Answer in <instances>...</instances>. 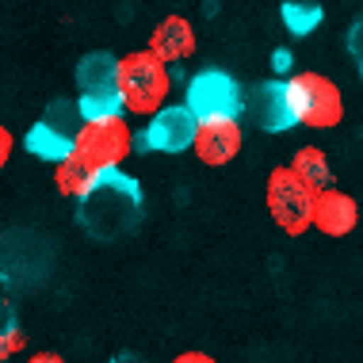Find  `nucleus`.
Instances as JSON below:
<instances>
[{
	"label": "nucleus",
	"instance_id": "obj_19",
	"mask_svg": "<svg viewBox=\"0 0 363 363\" xmlns=\"http://www.w3.org/2000/svg\"><path fill=\"white\" fill-rule=\"evenodd\" d=\"M348 54L356 57V65H359V73H363V16L348 27Z\"/></svg>",
	"mask_w": 363,
	"mask_h": 363
},
{
	"label": "nucleus",
	"instance_id": "obj_8",
	"mask_svg": "<svg viewBox=\"0 0 363 363\" xmlns=\"http://www.w3.org/2000/svg\"><path fill=\"white\" fill-rule=\"evenodd\" d=\"M241 111L249 115L252 126H260V130H268V134L298 126V115H294V104H291V88H287V81H279V77L252 84L249 96H245V104H241Z\"/></svg>",
	"mask_w": 363,
	"mask_h": 363
},
{
	"label": "nucleus",
	"instance_id": "obj_1",
	"mask_svg": "<svg viewBox=\"0 0 363 363\" xmlns=\"http://www.w3.org/2000/svg\"><path fill=\"white\" fill-rule=\"evenodd\" d=\"M138 214H142V188H138V180L119 172V164L100 169L92 188L81 195V225L92 238L130 233Z\"/></svg>",
	"mask_w": 363,
	"mask_h": 363
},
{
	"label": "nucleus",
	"instance_id": "obj_9",
	"mask_svg": "<svg viewBox=\"0 0 363 363\" xmlns=\"http://www.w3.org/2000/svg\"><path fill=\"white\" fill-rule=\"evenodd\" d=\"M195 126H199V119L191 115L188 104L157 107L150 123H145V145L157 153H184L195 142Z\"/></svg>",
	"mask_w": 363,
	"mask_h": 363
},
{
	"label": "nucleus",
	"instance_id": "obj_2",
	"mask_svg": "<svg viewBox=\"0 0 363 363\" xmlns=\"http://www.w3.org/2000/svg\"><path fill=\"white\" fill-rule=\"evenodd\" d=\"M115 81H119V100L126 111L150 119L157 107H164V100L172 92V65L161 62L153 50H134L119 57Z\"/></svg>",
	"mask_w": 363,
	"mask_h": 363
},
{
	"label": "nucleus",
	"instance_id": "obj_6",
	"mask_svg": "<svg viewBox=\"0 0 363 363\" xmlns=\"http://www.w3.org/2000/svg\"><path fill=\"white\" fill-rule=\"evenodd\" d=\"M291 88V104L302 126L310 130H329L345 119V100H340V88L321 73H298L287 81Z\"/></svg>",
	"mask_w": 363,
	"mask_h": 363
},
{
	"label": "nucleus",
	"instance_id": "obj_5",
	"mask_svg": "<svg viewBox=\"0 0 363 363\" xmlns=\"http://www.w3.org/2000/svg\"><path fill=\"white\" fill-rule=\"evenodd\" d=\"M119 57H111L107 50H92L77 62V88H81V107L84 119H96V115H115L123 111V100H119Z\"/></svg>",
	"mask_w": 363,
	"mask_h": 363
},
{
	"label": "nucleus",
	"instance_id": "obj_3",
	"mask_svg": "<svg viewBox=\"0 0 363 363\" xmlns=\"http://www.w3.org/2000/svg\"><path fill=\"white\" fill-rule=\"evenodd\" d=\"M134 150V134L126 126L123 111L115 115H96V119H84L73 134V157H81L88 169H111V164H123Z\"/></svg>",
	"mask_w": 363,
	"mask_h": 363
},
{
	"label": "nucleus",
	"instance_id": "obj_24",
	"mask_svg": "<svg viewBox=\"0 0 363 363\" xmlns=\"http://www.w3.org/2000/svg\"><path fill=\"white\" fill-rule=\"evenodd\" d=\"M272 65H276V73H279V69H287V65H291V54H283V50H279L276 57H272Z\"/></svg>",
	"mask_w": 363,
	"mask_h": 363
},
{
	"label": "nucleus",
	"instance_id": "obj_10",
	"mask_svg": "<svg viewBox=\"0 0 363 363\" xmlns=\"http://www.w3.org/2000/svg\"><path fill=\"white\" fill-rule=\"evenodd\" d=\"M359 222V203L340 188H321L313 191V211H310V225L321 230L325 238H348Z\"/></svg>",
	"mask_w": 363,
	"mask_h": 363
},
{
	"label": "nucleus",
	"instance_id": "obj_13",
	"mask_svg": "<svg viewBox=\"0 0 363 363\" xmlns=\"http://www.w3.org/2000/svg\"><path fill=\"white\" fill-rule=\"evenodd\" d=\"M27 153H35V157H43V161H62V157H69L73 153V134H62L57 126H50L46 119H38L31 130H27Z\"/></svg>",
	"mask_w": 363,
	"mask_h": 363
},
{
	"label": "nucleus",
	"instance_id": "obj_12",
	"mask_svg": "<svg viewBox=\"0 0 363 363\" xmlns=\"http://www.w3.org/2000/svg\"><path fill=\"white\" fill-rule=\"evenodd\" d=\"M150 50L169 65L188 62V57L195 54V27L184 16H164L150 35Z\"/></svg>",
	"mask_w": 363,
	"mask_h": 363
},
{
	"label": "nucleus",
	"instance_id": "obj_17",
	"mask_svg": "<svg viewBox=\"0 0 363 363\" xmlns=\"http://www.w3.org/2000/svg\"><path fill=\"white\" fill-rule=\"evenodd\" d=\"M50 126H57L62 134H77V126L84 123V115H81V107H77L73 100H54L50 107H46V115H43Z\"/></svg>",
	"mask_w": 363,
	"mask_h": 363
},
{
	"label": "nucleus",
	"instance_id": "obj_15",
	"mask_svg": "<svg viewBox=\"0 0 363 363\" xmlns=\"http://www.w3.org/2000/svg\"><path fill=\"white\" fill-rule=\"evenodd\" d=\"M96 180V169H88L81 157H62V161H54V188L65 195V199H81V195L92 188Z\"/></svg>",
	"mask_w": 363,
	"mask_h": 363
},
{
	"label": "nucleus",
	"instance_id": "obj_18",
	"mask_svg": "<svg viewBox=\"0 0 363 363\" xmlns=\"http://www.w3.org/2000/svg\"><path fill=\"white\" fill-rule=\"evenodd\" d=\"M16 352H23V333H19L16 321H12V325H0V363L12 359Z\"/></svg>",
	"mask_w": 363,
	"mask_h": 363
},
{
	"label": "nucleus",
	"instance_id": "obj_20",
	"mask_svg": "<svg viewBox=\"0 0 363 363\" xmlns=\"http://www.w3.org/2000/svg\"><path fill=\"white\" fill-rule=\"evenodd\" d=\"M12 150H16V138H12V130H8L4 123H0V169H4L8 161H12Z\"/></svg>",
	"mask_w": 363,
	"mask_h": 363
},
{
	"label": "nucleus",
	"instance_id": "obj_16",
	"mask_svg": "<svg viewBox=\"0 0 363 363\" xmlns=\"http://www.w3.org/2000/svg\"><path fill=\"white\" fill-rule=\"evenodd\" d=\"M283 23H287V31L294 38H302L321 23V8L318 4H302V0H287V4H283Z\"/></svg>",
	"mask_w": 363,
	"mask_h": 363
},
{
	"label": "nucleus",
	"instance_id": "obj_11",
	"mask_svg": "<svg viewBox=\"0 0 363 363\" xmlns=\"http://www.w3.org/2000/svg\"><path fill=\"white\" fill-rule=\"evenodd\" d=\"M191 150L203 164L222 169V164H230L241 153V123L238 119H199Z\"/></svg>",
	"mask_w": 363,
	"mask_h": 363
},
{
	"label": "nucleus",
	"instance_id": "obj_14",
	"mask_svg": "<svg viewBox=\"0 0 363 363\" xmlns=\"http://www.w3.org/2000/svg\"><path fill=\"white\" fill-rule=\"evenodd\" d=\"M291 169H294V176H298L310 191H321V188H329V184H333L329 157L321 153L318 145H302V150L291 157Z\"/></svg>",
	"mask_w": 363,
	"mask_h": 363
},
{
	"label": "nucleus",
	"instance_id": "obj_4",
	"mask_svg": "<svg viewBox=\"0 0 363 363\" xmlns=\"http://www.w3.org/2000/svg\"><path fill=\"white\" fill-rule=\"evenodd\" d=\"M264 203H268L272 222H276L287 238H298V233L310 230L313 191L298 180V176H294L291 164L268 172V184H264Z\"/></svg>",
	"mask_w": 363,
	"mask_h": 363
},
{
	"label": "nucleus",
	"instance_id": "obj_23",
	"mask_svg": "<svg viewBox=\"0 0 363 363\" xmlns=\"http://www.w3.org/2000/svg\"><path fill=\"white\" fill-rule=\"evenodd\" d=\"M31 363H62L57 352H31Z\"/></svg>",
	"mask_w": 363,
	"mask_h": 363
},
{
	"label": "nucleus",
	"instance_id": "obj_7",
	"mask_svg": "<svg viewBox=\"0 0 363 363\" xmlns=\"http://www.w3.org/2000/svg\"><path fill=\"white\" fill-rule=\"evenodd\" d=\"M184 104L191 107L195 119H238L241 104H245V92L230 73L203 69L188 81V100Z\"/></svg>",
	"mask_w": 363,
	"mask_h": 363
},
{
	"label": "nucleus",
	"instance_id": "obj_21",
	"mask_svg": "<svg viewBox=\"0 0 363 363\" xmlns=\"http://www.w3.org/2000/svg\"><path fill=\"white\" fill-rule=\"evenodd\" d=\"M176 363H214L207 352H180V356H176Z\"/></svg>",
	"mask_w": 363,
	"mask_h": 363
},
{
	"label": "nucleus",
	"instance_id": "obj_22",
	"mask_svg": "<svg viewBox=\"0 0 363 363\" xmlns=\"http://www.w3.org/2000/svg\"><path fill=\"white\" fill-rule=\"evenodd\" d=\"M0 325H12V302L4 298V291H0Z\"/></svg>",
	"mask_w": 363,
	"mask_h": 363
}]
</instances>
